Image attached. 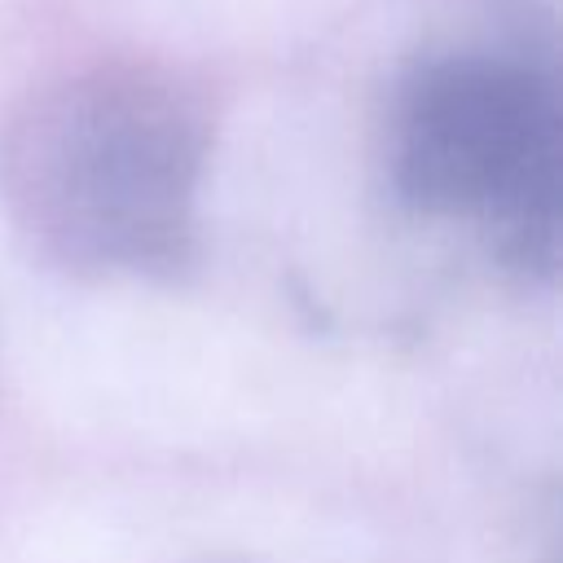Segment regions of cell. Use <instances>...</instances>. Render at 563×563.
<instances>
[{
	"instance_id": "1",
	"label": "cell",
	"mask_w": 563,
	"mask_h": 563,
	"mask_svg": "<svg viewBox=\"0 0 563 563\" xmlns=\"http://www.w3.org/2000/svg\"><path fill=\"white\" fill-rule=\"evenodd\" d=\"M216 110L158 57H97L31 84L0 119V216L79 286H167L202 251Z\"/></svg>"
},
{
	"instance_id": "2",
	"label": "cell",
	"mask_w": 563,
	"mask_h": 563,
	"mask_svg": "<svg viewBox=\"0 0 563 563\" xmlns=\"http://www.w3.org/2000/svg\"><path fill=\"white\" fill-rule=\"evenodd\" d=\"M396 207L457 238L497 277L550 286L563 229V101L528 44H444L413 57L383 114Z\"/></svg>"
}]
</instances>
